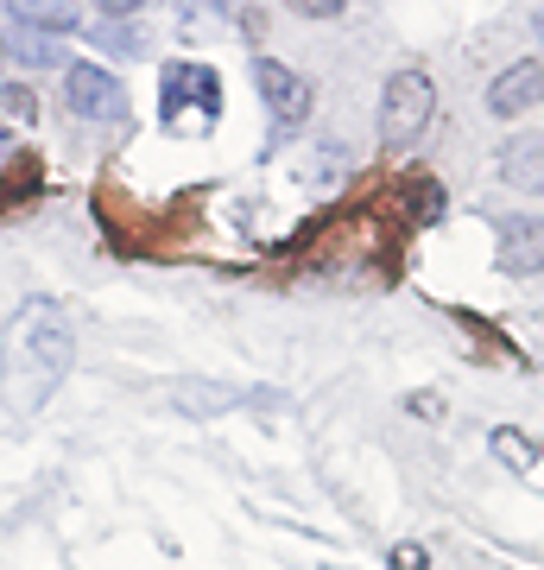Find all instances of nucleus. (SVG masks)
I'll return each mask as SVG.
<instances>
[{"label": "nucleus", "mask_w": 544, "mask_h": 570, "mask_svg": "<svg viewBox=\"0 0 544 570\" xmlns=\"http://www.w3.org/2000/svg\"><path fill=\"white\" fill-rule=\"evenodd\" d=\"M70 355H77V336H70L63 305L26 298L20 317L0 336V406L13 412V419H32V412L63 387Z\"/></svg>", "instance_id": "nucleus-1"}, {"label": "nucleus", "mask_w": 544, "mask_h": 570, "mask_svg": "<svg viewBox=\"0 0 544 570\" xmlns=\"http://www.w3.org/2000/svg\"><path fill=\"white\" fill-rule=\"evenodd\" d=\"M431 121H437V82H431V70H418V63L393 70L386 96H380V140L393 153H412L431 134Z\"/></svg>", "instance_id": "nucleus-2"}, {"label": "nucleus", "mask_w": 544, "mask_h": 570, "mask_svg": "<svg viewBox=\"0 0 544 570\" xmlns=\"http://www.w3.org/2000/svg\"><path fill=\"white\" fill-rule=\"evenodd\" d=\"M159 96H165V127H209L216 115H222V77L209 70V63H165V82H159Z\"/></svg>", "instance_id": "nucleus-3"}, {"label": "nucleus", "mask_w": 544, "mask_h": 570, "mask_svg": "<svg viewBox=\"0 0 544 570\" xmlns=\"http://www.w3.org/2000/svg\"><path fill=\"white\" fill-rule=\"evenodd\" d=\"M254 82H260L266 115H273L279 134H298V127L310 121V82H304L298 70H285L279 58H254Z\"/></svg>", "instance_id": "nucleus-4"}, {"label": "nucleus", "mask_w": 544, "mask_h": 570, "mask_svg": "<svg viewBox=\"0 0 544 570\" xmlns=\"http://www.w3.org/2000/svg\"><path fill=\"white\" fill-rule=\"evenodd\" d=\"M63 102H70V115H82V121H121L127 89L115 82V70H101V63H70V70H63Z\"/></svg>", "instance_id": "nucleus-5"}, {"label": "nucleus", "mask_w": 544, "mask_h": 570, "mask_svg": "<svg viewBox=\"0 0 544 570\" xmlns=\"http://www.w3.org/2000/svg\"><path fill=\"white\" fill-rule=\"evenodd\" d=\"M538 89H544V63L538 58L513 63V70H501V77H494V89H487V115L520 121V115H532V108H538Z\"/></svg>", "instance_id": "nucleus-6"}, {"label": "nucleus", "mask_w": 544, "mask_h": 570, "mask_svg": "<svg viewBox=\"0 0 544 570\" xmlns=\"http://www.w3.org/2000/svg\"><path fill=\"white\" fill-rule=\"evenodd\" d=\"M165 400H171L178 412H197V419H209V412L235 406L241 393H235V387H202V381H171V387H165Z\"/></svg>", "instance_id": "nucleus-7"}, {"label": "nucleus", "mask_w": 544, "mask_h": 570, "mask_svg": "<svg viewBox=\"0 0 544 570\" xmlns=\"http://www.w3.org/2000/svg\"><path fill=\"white\" fill-rule=\"evenodd\" d=\"M13 26H26V32H44V39H63V32H77L82 13L63 0V7H13Z\"/></svg>", "instance_id": "nucleus-8"}, {"label": "nucleus", "mask_w": 544, "mask_h": 570, "mask_svg": "<svg viewBox=\"0 0 544 570\" xmlns=\"http://www.w3.org/2000/svg\"><path fill=\"white\" fill-rule=\"evenodd\" d=\"M494 450H501V463H506V469H520V475H538V444H532L525 431L501 425V431H494Z\"/></svg>", "instance_id": "nucleus-9"}, {"label": "nucleus", "mask_w": 544, "mask_h": 570, "mask_svg": "<svg viewBox=\"0 0 544 570\" xmlns=\"http://www.w3.org/2000/svg\"><path fill=\"white\" fill-rule=\"evenodd\" d=\"M32 121H39V96L20 89V82L0 89V134H7V127H32Z\"/></svg>", "instance_id": "nucleus-10"}, {"label": "nucleus", "mask_w": 544, "mask_h": 570, "mask_svg": "<svg viewBox=\"0 0 544 570\" xmlns=\"http://www.w3.org/2000/svg\"><path fill=\"white\" fill-rule=\"evenodd\" d=\"M506 273H525V279L538 273V228H532V223H525L520 235L506 242Z\"/></svg>", "instance_id": "nucleus-11"}, {"label": "nucleus", "mask_w": 544, "mask_h": 570, "mask_svg": "<svg viewBox=\"0 0 544 570\" xmlns=\"http://www.w3.org/2000/svg\"><path fill=\"white\" fill-rule=\"evenodd\" d=\"M20 32V58L26 63H58L63 58V45L58 39H44V32H26V26H13Z\"/></svg>", "instance_id": "nucleus-12"}, {"label": "nucleus", "mask_w": 544, "mask_h": 570, "mask_svg": "<svg viewBox=\"0 0 544 570\" xmlns=\"http://www.w3.org/2000/svg\"><path fill=\"white\" fill-rule=\"evenodd\" d=\"M393 570H431V551L405 539V546H393Z\"/></svg>", "instance_id": "nucleus-13"}, {"label": "nucleus", "mask_w": 544, "mask_h": 570, "mask_svg": "<svg viewBox=\"0 0 544 570\" xmlns=\"http://www.w3.org/2000/svg\"><path fill=\"white\" fill-rule=\"evenodd\" d=\"M96 39H101V45H121V51H140V45H146L133 26H96Z\"/></svg>", "instance_id": "nucleus-14"}, {"label": "nucleus", "mask_w": 544, "mask_h": 570, "mask_svg": "<svg viewBox=\"0 0 544 570\" xmlns=\"http://www.w3.org/2000/svg\"><path fill=\"white\" fill-rule=\"evenodd\" d=\"M304 20H336V0H298Z\"/></svg>", "instance_id": "nucleus-15"}, {"label": "nucleus", "mask_w": 544, "mask_h": 570, "mask_svg": "<svg viewBox=\"0 0 544 570\" xmlns=\"http://www.w3.org/2000/svg\"><path fill=\"white\" fill-rule=\"evenodd\" d=\"M0 70H7V39H0Z\"/></svg>", "instance_id": "nucleus-16"}]
</instances>
